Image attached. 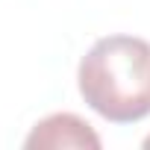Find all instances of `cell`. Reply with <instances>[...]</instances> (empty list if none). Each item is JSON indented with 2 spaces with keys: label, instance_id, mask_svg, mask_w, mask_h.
<instances>
[{
  "label": "cell",
  "instance_id": "cell-2",
  "mask_svg": "<svg viewBox=\"0 0 150 150\" xmlns=\"http://www.w3.org/2000/svg\"><path fill=\"white\" fill-rule=\"evenodd\" d=\"M24 147L27 150H59V147L62 150L65 147H74V150H97L100 147V135L80 115H74V112H56V115L41 118L33 127V132L27 135Z\"/></svg>",
  "mask_w": 150,
  "mask_h": 150
},
{
  "label": "cell",
  "instance_id": "cell-1",
  "mask_svg": "<svg viewBox=\"0 0 150 150\" xmlns=\"http://www.w3.org/2000/svg\"><path fill=\"white\" fill-rule=\"evenodd\" d=\"M83 100L112 124L150 115V44L135 35H106L91 44L77 71Z\"/></svg>",
  "mask_w": 150,
  "mask_h": 150
},
{
  "label": "cell",
  "instance_id": "cell-3",
  "mask_svg": "<svg viewBox=\"0 0 150 150\" xmlns=\"http://www.w3.org/2000/svg\"><path fill=\"white\" fill-rule=\"evenodd\" d=\"M144 147H150V135H147V138H144Z\"/></svg>",
  "mask_w": 150,
  "mask_h": 150
}]
</instances>
